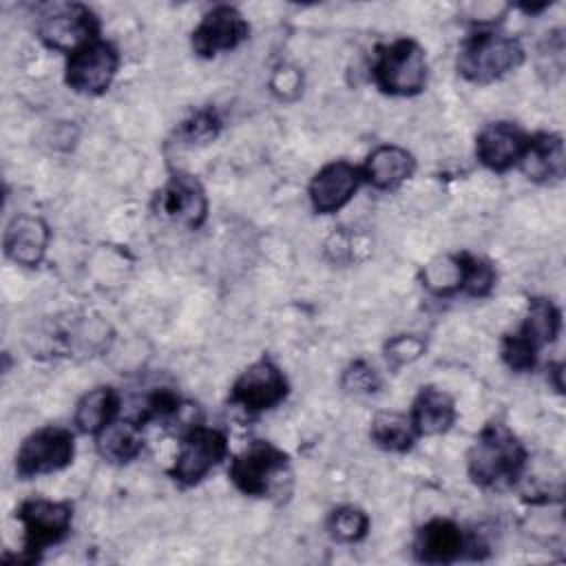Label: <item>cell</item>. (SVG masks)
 Returning a JSON list of instances; mask_svg holds the SVG:
<instances>
[{"label":"cell","mask_w":566,"mask_h":566,"mask_svg":"<svg viewBox=\"0 0 566 566\" xmlns=\"http://www.w3.org/2000/svg\"><path fill=\"white\" fill-rule=\"evenodd\" d=\"M526 449L502 422H489L467 453V471L480 489L504 491L513 486L526 467Z\"/></svg>","instance_id":"1"},{"label":"cell","mask_w":566,"mask_h":566,"mask_svg":"<svg viewBox=\"0 0 566 566\" xmlns=\"http://www.w3.org/2000/svg\"><path fill=\"white\" fill-rule=\"evenodd\" d=\"M522 62L524 49L517 38L497 31H478L460 44L455 69L469 82L489 84L515 71Z\"/></svg>","instance_id":"2"},{"label":"cell","mask_w":566,"mask_h":566,"mask_svg":"<svg viewBox=\"0 0 566 566\" xmlns=\"http://www.w3.org/2000/svg\"><path fill=\"white\" fill-rule=\"evenodd\" d=\"M371 77L387 95L409 97L420 93L427 84V57L422 46L409 38L378 44Z\"/></svg>","instance_id":"3"},{"label":"cell","mask_w":566,"mask_h":566,"mask_svg":"<svg viewBox=\"0 0 566 566\" xmlns=\"http://www.w3.org/2000/svg\"><path fill=\"white\" fill-rule=\"evenodd\" d=\"M287 453L268 440H254L232 458L228 475L243 495L268 497L287 475Z\"/></svg>","instance_id":"4"},{"label":"cell","mask_w":566,"mask_h":566,"mask_svg":"<svg viewBox=\"0 0 566 566\" xmlns=\"http://www.w3.org/2000/svg\"><path fill=\"white\" fill-rule=\"evenodd\" d=\"M15 517L24 531V553L20 562H35L42 551L62 542L71 533L73 506L71 502L33 497L20 504Z\"/></svg>","instance_id":"5"},{"label":"cell","mask_w":566,"mask_h":566,"mask_svg":"<svg viewBox=\"0 0 566 566\" xmlns=\"http://www.w3.org/2000/svg\"><path fill=\"white\" fill-rule=\"evenodd\" d=\"M99 22L95 13L77 2L71 4H53L49 7L38 24L40 40L55 51L77 53L86 44L99 40Z\"/></svg>","instance_id":"6"},{"label":"cell","mask_w":566,"mask_h":566,"mask_svg":"<svg viewBox=\"0 0 566 566\" xmlns=\"http://www.w3.org/2000/svg\"><path fill=\"white\" fill-rule=\"evenodd\" d=\"M75 438L62 427H42L29 433L15 453V473L22 480L55 473L73 462Z\"/></svg>","instance_id":"7"},{"label":"cell","mask_w":566,"mask_h":566,"mask_svg":"<svg viewBox=\"0 0 566 566\" xmlns=\"http://www.w3.org/2000/svg\"><path fill=\"white\" fill-rule=\"evenodd\" d=\"M228 455V438L212 427L197 424L181 436L179 453L170 467V478L184 486L199 484Z\"/></svg>","instance_id":"8"},{"label":"cell","mask_w":566,"mask_h":566,"mask_svg":"<svg viewBox=\"0 0 566 566\" xmlns=\"http://www.w3.org/2000/svg\"><path fill=\"white\" fill-rule=\"evenodd\" d=\"M287 389L290 385L281 367L270 356H261L234 380L230 402L241 407L245 413H263L281 405Z\"/></svg>","instance_id":"9"},{"label":"cell","mask_w":566,"mask_h":566,"mask_svg":"<svg viewBox=\"0 0 566 566\" xmlns=\"http://www.w3.org/2000/svg\"><path fill=\"white\" fill-rule=\"evenodd\" d=\"M119 69V53L106 40H95L69 55L64 80L69 88L82 95H99L104 93Z\"/></svg>","instance_id":"10"},{"label":"cell","mask_w":566,"mask_h":566,"mask_svg":"<svg viewBox=\"0 0 566 566\" xmlns=\"http://www.w3.org/2000/svg\"><path fill=\"white\" fill-rule=\"evenodd\" d=\"M250 35L248 20L228 4H219L210 9L201 22L195 27L190 35L192 51L199 57H214L219 53H228L237 49Z\"/></svg>","instance_id":"11"},{"label":"cell","mask_w":566,"mask_h":566,"mask_svg":"<svg viewBox=\"0 0 566 566\" xmlns=\"http://www.w3.org/2000/svg\"><path fill=\"white\" fill-rule=\"evenodd\" d=\"M363 181V172L358 166L338 159L323 166L314 179L310 181V201L318 214L338 212L343 206L352 201L358 186Z\"/></svg>","instance_id":"12"},{"label":"cell","mask_w":566,"mask_h":566,"mask_svg":"<svg viewBox=\"0 0 566 566\" xmlns=\"http://www.w3.org/2000/svg\"><path fill=\"white\" fill-rule=\"evenodd\" d=\"M531 135H526L513 122L486 124L475 137V157L482 166L495 172H504L520 164Z\"/></svg>","instance_id":"13"},{"label":"cell","mask_w":566,"mask_h":566,"mask_svg":"<svg viewBox=\"0 0 566 566\" xmlns=\"http://www.w3.org/2000/svg\"><path fill=\"white\" fill-rule=\"evenodd\" d=\"M159 212L179 226L197 230L208 214V197L197 177L177 172L159 190Z\"/></svg>","instance_id":"14"},{"label":"cell","mask_w":566,"mask_h":566,"mask_svg":"<svg viewBox=\"0 0 566 566\" xmlns=\"http://www.w3.org/2000/svg\"><path fill=\"white\" fill-rule=\"evenodd\" d=\"M467 539L462 528L444 517L431 520L416 533L413 555L424 564H451L462 557Z\"/></svg>","instance_id":"15"},{"label":"cell","mask_w":566,"mask_h":566,"mask_svg":"<svg viewBox=\"0 0 566 566\" xmlns=\"http://www.w3.org/2000/svg\"><path fill=\"white\" fill-rule=\"evenodd\" d=\"M416 170V159L407 148L385 144L369 153L360 172L367 184L376 190H396Z\"/></svg>","instance_id":"16"},{"label":"cell","mask_w":566,"mask_h":566,"mask_svg":"<svg viewBox=\"0 0 566 566\" xmlns=\"http://www.w3.org/2000/svg\"><path fill=\"white\" fill-rule=\"evenodd\" d=\"M520 168L528 179L537 184L559 181L566 170L562 135L557 133L533 135L520 159Z\"/></svg>","instance_id":"17"},{"label":"cell","mask_w":566,"mask_h":566,"mask_svg":"<svg viewBox=\"0 0 566 566\" xmlns=\"http://www.w3.org/2000/svg\"><path fill=\"white\" fill-rule=\"evenodd\" d=\"M49 245V226L40 217L20 214L4 232V254L18 265L35 268Z\"/></svg>","instance_id":"18"},{"label":"cell","mask_w":566,"mask_h":566,"mask_svg":"<svg viewBox=\"0 0 566 566\" xmlns=\"http://www.w3.org/2000/svg\"><path fill=\"white\" fill-rule=\"evenodd\" d=\"M413 429L420 436H440L455 422V402L438 387H422L409 413Z\"/></svg>","instance_id":"19"},{"label":"cell","mask_w":566,"mask_h":566,"mask_svg":"<svg viewBox=\"0 0 566 566\" xmlns=\"http://www.w3.org/2000/svg\"><path fill=\"white\" fill-rule=\"evenodd\" d=\"M95 438H97L99 455L115 464L135 460L144 449V436H142L139 420H113Z\"/></svg>","instance_id":"20"},{"label":"cell","mask_w":566,"mask_h":566,"mask_svg":"<svg viewBox=\"0 0 566 566\" xmlns=\"http://www.w3.org/2000/svg\"><path fill=\"white\" fill-rule=\"evenodd\" d=\"M119 411V396L113 387H95L82 396L75 407L73 422L82 433L97 436L106 429Z\"/></svg>","instance_id":"21"},{"label":"cell","mask_w":566,"mask_h":566,"mask_svg":"<svg viewBox=\"0 0 566 566\" xmlns=\"http://www.w3.org/2000/svg\"><path fill=\"white\" fill-rule=\"evenodd\" d=\"M559 327H562V312L557 310V305L551 298L537 296L528 301V314L520 325L517 334L539 352L544 345L557 338Z\"/></svg>","instance_id":"22"},{"label":"cell","mask_w":566,"mask_h":566,"mask_svg":"<svg viewBox=\"0 0 566 566\" xmlns=\"http://www.w3.org/2000/svg\"><path fill=\"white\" fill-rule=\"evenodd\" d=\"M369 436L376 447L394 453L409 451L418 438L413 422L409 416L398 413V411H380L374 416Z\"/></svg>","instance_id":"23"},{"label":"cell","mask_w":566,"mask_h":566,"mask_svg":"<svg viewBox=\"0 0 566 566\" xmlns=\"http://www.w3.org/2000/svg\"><path fill=\"white\" fill-rule=\"evenodd\" d=\"M455 263V292H464L469 296H486L495 285V270L489 261L473 256L469 252H460L453 256Z\"/></svg>","instance_id":"24"},{"label":"cell","mask_w":566,"mask_h":566,"mask_svg":"<svg viewBox=\"0 0 566 566\" xmlns=\"http://www.w3.org/2000/svg\"><path fill=\"white\" fill-rule=\"evenodd\" d=\"M327 531L336 542L354 544L360 542L369 531V515L358 506H338L327 517Z\"/></svg>","instance_id":"25"},{"label":"cell","mask_w":566,"mask_h":566,"mask_svg":"<svg viewBox=\"0 0 566 566\" xmlns=\"http://www.w3.org/2000/svg\"><path fill=\"white\" fill-rule=\"evenodd\" d=\"M221 128V119L212 108H203L192 113L186 122H181L177 135L184 144L195 146V144H208L217 137Z\"/></svg>","instance_id":"26"},{"label":"cell","mask_w":566,"mask_h":566,"mask_svg":"<svg viewBox=\"0 0 566 566\" xmlns=\"http://www.w3.org/2000/svg\"><path fill=\"white\" fill-rule=\"evenodd\" d=\"M537 349L524 340L517 332L506 334L502 340V360L509 365V369L522 374V371H531L537 363Z\"/></svg>","instance_id":"27"},{"label":"cell","mask_w":566,"mask_h":566,"mask_svg":"<svg viewBox=\"0 0 566 566\" xmlns=\"http://www.w3.org/2000/svg\"><path fill=\"white\" fill-rule=\"evenodd\" d=\"M340 385L349 394H376L382 385L378 371L367 360H354L340 376Z\"/></svg>","instance_id":"28"},{"label":"cell","mask_w":566,"mask_h":566,"mask_svg":"<svg viewBox=\"0 0 566 566\" xmlns=\"http://www.w3.org/2000/svg\"><path fill=\"white\" fill-rule=\"evenodd\" d=\"M424 340L413 334H398L387 340L385 345V358L391 369H400L402 365L413 363L424 354Z\"/></svg>","instance_id":"29"},{"label":"cell","mask_w":566,"mask_h":566,"mask_svg":"<svg viewBox=\"0 0 566 566\" xmlns=\"http://www.w3.org/2000/svg\"><path fill=\"white\" fill-rule=\"evenodd\" d=\"M272 88L274 93L287 97L290 93H296L298 91V73L292 71V69H279L272 77Z\"/></svg>","instance_id":"30"}]
</instances>
